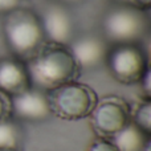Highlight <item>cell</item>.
I'll return each mask as SVG.
<instances>
[{
  "instance_id": "9",
  "label": "cell",
  "mask_w": 151,
  "mask_h": 151,
  "mask_svg": "<svg viewBox=\"0 0 151 151\" xmlns=\"http://www.w3.org/2000/svg\"><path fill=\"white\" fill-rule=\"evenodd\" d=\"M70 52L80 69H94L105 64L109 52V42L105 37L83 35L69 44Z\"/></svg>"
},
{
  "instance_id": "6",
  "label": "cell",
  "mask_w": 151,
  "mask_h": 151,
  "mask_svg": "<svg viewBox=\"0 0 151 151\" xmlns=\"http://www.w3.org/2000/svg\"><path fill=\"white\" fill-rule=\"evenodd\" d=\"M89 118L98 138H113L131 122V106L125 98L110 94L97 101Z\"/></svg>"
},
{
  "instance_id": "19",
  "label": "cell",
  "mask_w": 151,
  "mask_h": 151,
  "mask_svg": "<svg viewBox=\"0 0 151 151\" xmlns=\"http://www.w3.org/2000/svg\"><path fill=\"white\" fill-rule=\"evenodd\" d=\"M63 3H78V1H82V0H61Z\"/></svg>"
},
{
  "instance_id": "2",
  "label": "cell",
  "mask_w": 151,
  "mask_h": 151,
  "mask_svg": "<svg viewBox=\"0 0 151 151\" xmlns=\"http://www.w3.org/2000/svg\"><path fill=\"white\" fill-rule=\"evenodd\" d=\"M3 33L8 48L24 63L45 41L40 16L25 7H19L5 15Z\"/></svg>"
},
{
  "instance_id": "5",
  "label": "cell",
  "mask_w": 151,
  "mask_h": 151,
  "mask_svg": "<svg viewBox=\"0 0 151 151\" xmlns=\"http://www.w3.org/2000/svg\"><path fill=\"white\" fill-rule=\"evenodd\" d=\"M106 68L115 81L123 85L139 83L150 70L147 53L139 44H115L106 55Z\"/></svg>"
},
{
  "instance_id": "12",
  "label": "cell",
  "mask_w": 151,
  "mask_h": 151,
  "mask_svg": "<svg viewBox=\"0 0 151 151\" xmlns=\"http://www.w3.org/2000/svg\"><path fill=\"white\" fill-rule=\"evenodd\" d=\"M131 123L147 135H151V98L142 97L134 109L131 107Z\"/></svg>"
},
{
  "instance_id": "4",
  "label": "cell",
  "mask_w": 151,
  "mask_h": 151,
  "mask_svg": "<svg viewBox=\"0 0 151 151\" xmlns=\"http://www.w3.org/2000/svg\"><path fill=\"white\" fill-rule=\"evenodd\" d=\"M149 31L145 11L127 4H119L107 11L102 20V32L107 42L139 44Z\"/></svg>"
},
{
  "instance_id": "3",
  "label": "cell",
  "mask_w": 151,
  "mask_h": 151,
  "mask_svg": "<svg viewBox=\"0 0 151 151\" xmlns=\"http://www.w3.org/2000/svg\"><path fill=\"white\" fill-rule=\"evenodd\" d=\"M47 96L52 114L64 121L88 118L98 101L96 90L77 80L47 91Z\"/></svg>"
},
{
  "instance_id": "7",
  "label": "cell",
  "mask_w": 151,
  "mask_h": 151,
  "mask_svg": "<svg viewBox=\"0 0 151 151\" xmlns=\"http://www.w3.org/2000/svg\"><path fill=\"white\" fill-rule=\"evenodd\" d=\"M47 41L69 45L74 40V21L63 4L53 3L40 17Z\"/></svg>"
},
{
  "instance_id": "13",
  "label": "cell",
  "mask_w": 151,
  "mask_h": 151,
  "mask_svg": "<svg viewBox=\"0 0 151 151\" xmlns=\"http://www.w3.org/2000/svg\"><path fill=\"white\" fill-rule=\"evenodd\" d=\"M20 131L11 119L0 122V149H19Z\"/></svg>"
},
{
  "instance_id": "21",
  "label": "cell",
  "mask_w": 151,
  "mask_h": 151,
  "mask_svg": "<svg viewBox=\"0 0 151 151\" xmlns=\"http://www.w3.org/2000/svg\"><path fill=\"white\" fill-rule=\"evenodd\" d=\"M117 1H119V4H127V0H117Z\"/></svg>"
},
{
  "instance_id": "16",
  "label": "cell",
  "mask_w": 151,
  "mask_h": 151,
  "mask_svg": "<svg viewBox=\"0 0 151 151\" xmlns=\"http://www.w3.org/2000/svg\"><path fill=\"white\" fill-rule=\"evenodd\" d=\"M23 0H0V15H7L13 9L21 7Z\"/></svg>"
},
{
  "instance_id": "14",
  "label": "cell",
  "mask_w": 151,
  "mask_h": 151,
  "mask_svg": "<svg viewBox=\"0 0 151 151\" xmlns=\"http://www.w3.org/2000/svg\"><path fill=\"white\" fill-rule=\"evenodd\" d=\"M12 117V97L0 90V122Z\"/></svg>"
},
{
  "instance_id": "20",
  "label": "cell",
  "mask_w": 151,
  "mask_h": 151,
  "mask_svg": "<svg viewBox=\"0 0 151 151\" xmlns=\"http://www.w3.org/2000/svg\"><path fill=\"white\" fill-rule=\"evenodd\" d=\"M0 151H20L19 149H0Z\"/></svg>"
},
{
  "instance_id": "1",
  "label": "cell",
  "mask_w": 151,
  "mask_h": 151,
  "mask_svg": "<svg viewBox=\"0 0 151 151\" xmlns=\"http://www.w3.org/2000/svg\"><path fill=\"white\" fill-rule=\"evenodd\" d=\"M25 64L32 88L45 93L64 83L76 81L81 72L69 45L47 40Z\"/></svg>"
},
{
  "instance_id": "15",
  "label": "cell",
  "mask_w": 151,
  "mask_h": 151,
  "mask_svg": "<svg viewBox=\"0 0 151 151\" xmlns=\"http://www.w3.org/2000/svg\"><path fill=\"white\" fill-rule=\"evenodd\" d=\"M86 151H119L118 147L114 145V142L110 138H98L97 137Z\"/></svg>"
},
{
  "instance_id": "11",
  "label": "cell",
  "mask_w": 151,
  "mask_h": 151,
  "mask_svg": "<svg viewBox=\"0 0 151 151\" xmlns=\"http://www.w3.org/2000/svg\"><path fill=\"white\" fill-rule=\"evenodd\" d=\"M110 139L119 151H143L150 143V135L131 122Z\"/></svg>"
},
{
  "instance_id": "17",
  "label": "cell",
  "mask_w": 151,
  "mask_h": 151,
  "mask_svg": "<svg viewBox=\"0 0 151 151\" xmlns=\"http://www.w3.org/2000/svg\"><path fill=\"white\" fill-rule=\"evenodd\" d=\"M142 88V93H143V97L146 98H151V70H149L146 74L143 76V78L139 82Z\"/></svg>"
},
{
  "instance_id": "10",
  "label": "cell",
  "mask_w": 151,
  "mask_h": 151,
  "mask_svg": "<svg viewBox=\"0 0 151 151\" xmlns=\"http://www.w3.org/2000/svg\"><path fill=\"white\" fill-rule=\"evenodd\" d=\"M32 88L27 64L19 58H0V90L16 96Z\"/></svg>"
},
{
  "instance_id": "8",
  "label": "cell",
  "mask_w": 151,
  "mask_h": 151,
  "mask_svg": "<svg viewBox=\"0 0 151 151\" xmlns=\"http://www.w3.org/2000/svg\"><path fill=\"white\" fill-rule=\"evenodd\" d=\"M12 115L31 122L44 121L52 115L45 91L29 88L21 93L12 96Z\"/></svg>"
},
{
  "instance_id": "18",
  "label": "cell",
  "mask_w": 151,
  "mask_h": 151,
  "mask_svg": "<svg viewBox=\"0 0 151 151\" xmlns=\"http://www.w3.org/2000/svg\"><path fill=\"white\" fill-rule=\"evenodd\" d=\"M127 5L149 12V9L151 8V0H127Z\"/></svg>"
}]
</instances>
